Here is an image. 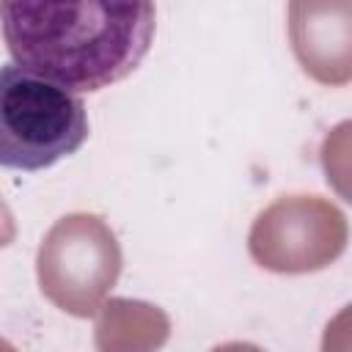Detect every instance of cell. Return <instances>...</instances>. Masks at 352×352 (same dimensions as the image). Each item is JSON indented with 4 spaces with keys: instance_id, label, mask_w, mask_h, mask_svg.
Wrapping results in <instances>:
<instances>
[{
    "instance_id": "cell-1",
    "label": "cell",
    "mask_w": 352,
    "mask_h": 352,
    "mask_svg": "<svg viewBox=\"0 0 352 352\" xmlns=\"http://www.w3.org/2000/svg\"><path fill=\"white\" fill-rule=\"evenodd\" d=\"M0 8L14 63L88 94L129 77L157 28L154 0H3Z\"/></svg>"
},
{
    "instance_id": "cell-2",
    "label": "cell",
    "mask_w": 352,
    "mask_h": 352,
    "mask_svg": "<svg viewBox=\"0 0 352 352\" xmlns=\"http://www.w3.org/2000/svg\"><path fill=\"white\" fill-rule=\"evenodd\" d=\"M88 140L82 99L19 63L0 72V165L44 170L72 157Z\"/></svg>"
},
{
    "instance_id": "cell-3",
    "label": "cell",
    "mask_w": 352,
    "mask_h": 352,
    "mask_svg": "<svg viewBox=\"0 0 352 352\" xmlns=\"http://www.w3.org/2000/svg\"><path fill=\"white\" fill-rule=\"evenodd\" d=\"M36 275L55 308L80 319L96 316L121 275V245L99 214H66L41 239Z\"/></svg>"
},
{
    "instance_id": "cell-4",
    "label": "cell",
    "mask_w": 352,
    "mask_h": 352,
    "mask_svg": "<svg viewBox=\"0 0 352 352\" xmlns=\"http://www.w3.org/2000/svg\"><path fill=\"white\" fill-rule=\"evenodd\" d=\"M349 242L344 212L319 195H283L272 201L248 234L253 261L270 272L302 275L330 267Z\"/></svg>"
},
{
    "instance_id": "cell-5",
    "label": "cell",
    "mask_w": 352,
    "mask_h": 352,
    "mask_svg": "<svg viewBox=\"0 0 352 352\" xmlns=\"http://www.w3.org/2000/svg\"><path fill=\"white\" fill-rule=\"evenodd\" d=\"M289 41L319 85L352 82V0H289Z\"/></svg>"
},
{
    "instance_id": "cell-6",
    "label": "cell",
    "mask_w": 352,
    "mask_h": 352,
    "mask_svg": "<svg viewBox=\"0 0 352 352\" xmlns=\"http://www.w3.org/2000/svg\"><path fill=\"white\" fill-rule=\"evenodd\" d=\"M322 170L327 184L346 201L352 204V118L336 124L319 148Z\"/></svg>"
}]
</instances>
